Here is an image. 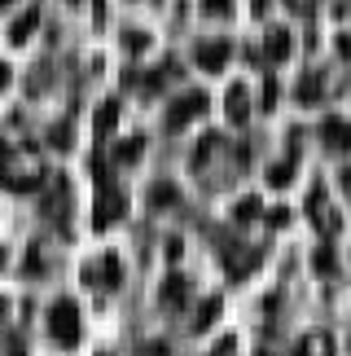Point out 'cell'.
Listing matches in <instances>:
<instances>
[{
    "label": "cell",
    "mask_w": 351,
    "mask_h": 356,
    "mask_svg": "<svg viewBox=\"0 0 351 356\" xmlns=\"http://www.w3.org/2000/svg\"><path fill=\"white\" fill-rule=\"evenodd\" d=\"M325 145L329 149H347L351 145V123H343V119H325Z\"/></svg>",
    "instance_id": "obj_4"
},
{
    "label": "cell",
    "mask_w": 351,
    "mask_h": 356,
    "mask_svg": "<svg viewBox=\"0 0 351 356\" xmlns=\"http://www.w3.org/2000/svg\"><path fill=\"white\" fill-rule=\"evenodd\" d=\"M198 62L207 66V71H220V66L228 62V44H224V40H211V44H202V49H198Z\"/></svg>",
    "instance_id": "obj_5"
},
{
    "label": "cell",
    "mask_w": 351,
    "mask_h": 356,
    "mask_svg": "<svg viewBox=\"0 0 351 356\" xmlns=\"http://www.w3.org/2000/svg\"><path fill=\"white\" fill-rule=\"evenodd\" d=\"M0 181H5L9 189H31V185L40 181V159L31 154V149L9 154L5 163H0Z\"/></svg>",
    "instance_id": "obj_1"
},
{
    "label": "cell",
    "mask_w": 351,
    "mask_h": 356,
    "mask_svg": "<svg viewBox=\"0 0 351 356\" xmlns=\"http://www.w3.org/2000/svg\"><path fill=\"white\" fill-rule=\"evenodd\" d=\"M202 5H207L211 13H228V9H233V0H202Z\"/></svg>",
    "instance_id": "obj_15"
},
{
    "label": "cell",
    "mask_w": 351,
    "mask_h": 356,
    "mask_svg": "<svg viewBox=\"0 0 351 356\" xmlns=\"http://www.w3.org/2000/svg\"><path fill=\"white\" fill-rule=\"evenodd\" d=\"M114 119H119V111H114V106H101V115H97V128H101V132H110V128H114Z\"/></svg>",
    "instance_id": "obj_13"
},
{
    "label": "cell",
    "mask_w": 351,
    "mask_h": 356,
    "mask_svg": "<svg viewBox=\"0 0 351 356\" xmlns=\"http://www.w3.org/2000/svg\"><path fill=\"white\" fill-rule=\"evenodd\" d=\"M299 356H334V348H329L325 334H307L303 348H299Z\"/></svg>",
    "instance_id": "obj_8"
},
{
    "label": "cell",
    "mask_w": 351,
    "mask_h": 356,
    "mask_svg": "<svg viewBox=\"0 0 351 356\" xmlns=\"http://www.w3.org/2000/svg\"><path fill=\"white\" fill-rule=\"evenodd\" d=\"M268 53H273V58H286V53H290V35L273 31V35H268Z\"/></svg>",
    "instance_id": "obj_10"
},
{
    "label": "cell",
    "mask_w": 351,
    "mask_h": 356,
    "mask_svg": "<svg viewBox=\"0 0 351 356\" xmlns=\"http://www.w3.org/2000/svg\"><path fill=\"white\" fill-rule=\"evenodd\" d=\"M185 295H189V286H185L180 277H171V282H167V291H163L167 304H171V299H176V304H185Z\"/></svg>",
    "instance_id": "obj_11"
},
{
    "label": "cell",
    "mask_w": 351,
    "mask_h": 356,
    "mask_svg": "<svg viewBox=\"0 0 351 356\" xmlns=\"http://www.w3.org/2000/svg\"><path fill=\"white\" fill-rule=\"evenodd\" d=\"M228 115L233 119H246V88H228Z\"/></svg>",
    "instance_id": "obj_9"
},
{
    "label": "cell",
    "mask_w": 351,
    "mask_h": 356,
    "mask_svg": "<svg viewBox=\"0 0 351 356\" xmlns=\"http://www.w3.org/2000/svg\"><path fill=\"white\" fill-rule=\"evenodd\" d=\"M88 282H101V286H119V255H105V259H97V264L88 268Z\"/></svg>",
    "instance_id": "obj_3"
},
{
    "label": "cell",
    "mask_w": 351,
    "mask_h": 356,
    "mask_svg": "<svg viewBox=\"0 0 351 356\" xmlns=\"http://www.w3.org/2000/svg\"><path fill=\"white\" fill-rule=\"evenodd\" d=\"M31 26H35V9H31V13H26V18H22V22H13V31H9V35H13V44H18V40H22L26 31H31Z\"/></svg>",
    "instance_id": "obj_12"
},
{
    "label": "cell",
    "mask_w": 351,
    "mask_h": 356,
    "mask_svg": "<svg viewBox=\"0 0 351 356\" xmlns=\"http://www.w3.org/2000/svg\"><path fill=\"white\" fill-rule=\"evenodd\" d=\"M202 106H207V97H202V92H189L180 106H171V123L180 128V123H189L194 115H202Z\"/></svg>",
    "instance_id": "obj_6"
},
{
    "label": "cell",
    "mask_w": 351,
    "mask_h": 356,
    "mask_svg": "<svg viewBox=\"0 0 351 356\" xmlns=\"http://www.w3.org/2000/svg\"><path fill=\"white\" fill-rule=\"evenodd\" d=\"M49 330H53V339H62V343H75L79 339V308L71 304V299H58V304H53Z\"/></svg>",
    "instance_id": "obj_2"
},
{
    "label": "cell",
    "mask_w": 351,
    "mask_h": 356,
    "mask_svg": "<svg viewBox=\"0 0 351 356\" xmlns=\"http://www.w3.org/2000/svg\"><path fill=\"white\" fill-rule=\"evenodd\" d=\"M312 264H316V268H325V273H329V268H334V255L325 251V246H320V251L312 255Z\"/></svg>",
    "instance_id": "obj_14"
},
{
    "label": "cell",
    "mask_w": 351,
    "mask_h": 356,
    "mask_svg": "<svg viewBox=\"0 0 351 356\" xmlns=\"http://www.w3.org/2000/svg\"><path fill=\"white\" fill-rule=\"evenodd\" d=\"M123 216V194L119 189H110V194H101V207H97V225H110Z\"/></svg>",
    "instance_id": "obj_7"
}]
</instances>
